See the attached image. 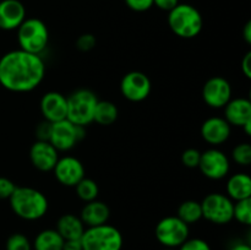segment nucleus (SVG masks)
I'll use <instances>...</instances> for the list:
<instances>
[{
  "label": "nucleus",
  "instance_id": "11",
  "mask_svg": "<svg viewBox=\"0 0 251 250\" xmlns=\"http://www.w3.org/2000/svg\"><path fill=\"white\" fill-rule=\"evenodd\" d=\"M199 169L208 179L220 180L229 173V158L223 151L218 149H208L201 153Z\"/></svg>",
  "mask_w": 251,
  "mask_h": 250
},
{
  "label": "nucleus",
  "instance_id": "33",
  "mask_svg": "<svg viewBox=\"0 0 251 250\" xmlns=\"http://www.w3.org/2000/svg\"><path fill=\"white\" fill-rule=\"evenodd\" d=\"M130 10L136 12H145L153 6V0H125Z\"/></svg>",
  "mask_w": 251,
  "mask_h": 250
},
{
  "label": "nucleus",
  "instance_id": "2",
  "mask_svg": "<svg viewBox=\"0 0 251 250\" xmlns=\"http://www.w3.org/2000/svg\"><path fill=\"white\" fill-rule=\"evenodd\" d=\"M9 201L12 212L22 220L37 221L48 212L47 196L31 186H16Z\"/></svg>",
  "mask_w": 251,
  "mask_h": 250
},
{
  "label": "nucleus",
  "instance_id": "21",
  "mask_svg": "<svg viewBox=\"0 0 251 250\" xmlns=\"http://www.w3.org/2000/svg\"><path fill=\"white\" fill-rule=\"evenodd\" d=\"M85 229V225L81 218L73 213L63 215L56 223V232L61 235L64 240L81 239Z\"/></svg>",
  "mask_w": 251,
  "mask_h": 250
},
{
  "label": "nucleus",
  "instance_id": "12",
  "mask_svg": "<svg viewBox=\"0 0 251 250\" xmlns=\"http://www.w3.org/2000/svg\"><path fill=\"white\" fill-rule=\"evenodd\" d=\"M233 90L229 81L222 76H213L208 78L202 87L203 102L213 109L225 108L232 100Z\"/></svg>",
  "mask_w": 251,
  "mask_h": 250
},
{
  "label": "nucleus",
  "instance_id": "17",
  "mask_svg": "<svg viewBox=\"0 0 251 250\" xmlns=\"http://www.w3.org/2000/svg\"><path fill=\"white\" fill-rule=\"evenodd\" d=\"M26 20V9L20 0L0 1V29L14 31Z\"/></svg>",
  "mask_w": 251,
  "mask_h": 250
},
{
  "label": "nucleus",
  "instance_id": "27",
  "mask_svg": "<svg viewBox=\"0 0 251 250\" xmlns=\"http://www.w3.org/2000/svg\"><path fill=\"white\" fill-rule=\"evenodd\" d=\"M232 158L237 164L248 167L251 164V145L249 142L238 144L232 151Z\"/></svg>",
  "mask_w": 251,
  "mask_h": 250
},
{
  "label": "nucleus",
  "instance_id": "10",
  "mask_svg": "<svg viewBox=\"0 0 251 250\" xmlns=\"http://www.w3.org/2000/svg\"><path fill=\"white\" fill-rule=\"evenodd\" d=\"M151 91V80L141 71H130L120 81V92L130 102H142L149 97Z\"/></svg>",
  "mask_w": 251,
  "mask_h": 250
},
{
  "label": "nucleus",
  "instance_id": "5",
  "mask_svg": "<svg viewBox=\"0 0 251 250\" xmlns=\"http://www.w3.org/2000/svg\"><path fill=\"white\" fill-rule=\"evenodd\" d=\"M82 250H122L124 238L122 232L108 223L87 227L81 237Z\"/></svg>",
  "mask_w": 251,
  "mask_h": 250
},
{
  "label": "nucleus",
  "instance_id": "39",
  "mask_svg": "<svg viewBox=\"0 0 251 250\" xmlns=\"http://www.w3.org/2000/svg\"><path fill=\"white\" fill-rule=\"evenodd\" d=\"M229 250H251V247L249 243H244V242H239L233 244L232 247L229 248Z\"/></svg>",
  "mask_w": 251,
  "mask_h": 250
},
{
  "label": "nucleus",
  "instance_id": "36",
  "mask_svg": "<svg viewBox=\"0 0 251 250\" xmlns=\"http://www.w3.org/2000/svg\"><path fill=\"white\" fill-rule=\"evenodd\" d=\"M242 71L247 78H251V51H248L242 60Z\"/></svg>",
  "mask_w": 251,
  "mask_h": 250
},
{
  "label": "nucleus",
  "instance_id": "31",
  "mask_svg": "<svg viewBox=\"0 0 251 250\" xmlns=\"http://www.w3.org/2000/svg\"><path fill=\"white\" fill-rule=\"evenodd\" d=\"M96 37L91 33H83L76 41V48L81 51H90L96 47Z\"/></svg>",
  "mask_w": 251,
  "mask_h": 250
},
{
  "label": "nucleus",
  "instance_id": "6",
  "mask_svg": "<svg viewBox=\"0 0 251 250\" xmlns=\"http://www.w3.org/2000/svg\"><path fill=\"white\" fill-rule=\"evenodd\" d=\"M68 100V117L73 124L86 127L93 123V114L98 98L95 92L87 88H80L66 97Z\"/></svg>",
  "mask_w": 251,
  "mask_h": 250
},
{
  "label": "nucleus",
  "instance_id": "35",
  "mask_svg": "<svg viewBox=\"0 0 251 250\" xmlns=\"http://www.w3.org/2000/svg\"><path fill=\"white\" fill-rule=\"evenodd\" d=\"M179 4V0H153L154 6L158 7L159 10H163V11H171L172 9L176 6Z\"/></svg>",
  "mask_w": 251,
  "mask_h": 250
},
{
  "label": "nucleus",
  "instance_id": "15",
  "mask_svg": "<svg viewBox=\"0 0 251 250\" xmlns=\"http://www.w3.org/2000/svg\"><path fill=\"white\" fill-rule=\"evenodd\" d=\"M32 166L41 172H50L59 159V151L49 141L37 140L29 150Z\"/></svg>",
  "mask_w": 251,
  "mask_h": 250
},
{
  "label": "nucleus",
  "instance_id": "9",
  "mask_svg": "<svg viewBox=\"0 0 251 250\" xmlns=\"http://www.w3.org/2000/svg\"><path fill=\"white\" fill-rule=\"evenodd\" d=\"M86 129L83 126L73 124L68 119L51 123L50 135L48 141L58 150L59 152L70 151L81 140L85 139Z\"/></svg>",
  "mask_w": 251,
  "mask_h": 250
},
{
  "label": "nucleus",
  "instance_id": "38",
  "mask_svg": "<svg viewBox=\"0 0 251 250\" xmlns=\"http://www.w3.org/2000/svg\"><path fill=\"white\" fill-rule=\"evenodd\" d=\"M243 36H244L245 42L248 44H251V21H248L245 24L244 29H243Z\"/></svg>",
  "mask_w": 251,
  "mask_h": 250
},
{
  "label": "nucleus",
  "instance_id": "7",
  "mask_svg": "<svg viewBox=\"0 0 251 250\" xmlns=\"http://www.w3.org/2000/svg\"><path fill=\"white\" fill-rule=\"evenodd\" d=\"M154 235L164 248L176 249L189 238V225L183 222L178 216H167L157 223Z\"/></svg>",
  "mask_w": 251,
  "mask_h": 250
},
{
  "label": "nucleus",
  "instance_id": "22",
  "mask_svg": "<svg viewBox=\"0 0 251 250\" xmlns=\"http://www.w3.org/2000/svg\"><path fill=\"white\" fill-rule=\"evenodd\" d=\"M64 239L56 229L41 230L33 240L34 250H63Z\"/></svg>",
  "mask_w": 251,
  "mask_h": 250
},
{
  "label": "nucleus",
  "instance_id": "32",
  "mask_svg": "<svg viewBox=\"0 0 251 250\" xmlns=\"http://www.w3.org/2000/svg\"><path fill=\"white\" fill-rule=\"evenodd\" d=\"M15 189H16V184L11 179L0 176V200H5V199L9 200Z\"/></svg>",
  "mask_w": 251,
  "mask_h": 250
},
{
  "label": "nucleus",
  "instance_id": "25",
  "mask_svg": "<svg viewBox=\"0 0 251 250\" xmlns=\"http://www.w3.org/2000/svg\"><path fill=\"white\" fill-rule=\"evenodd\" d=\"M75 190L78 199L82 200L83 202L97 200L98 194H100V188H98L97 183L93 179L86 178V176L76 184Z\"/></svg>",
  "mask_w": 251,
  "mask_h": 250
},
{
  "label": "nucleus",
  "instance_id": "4",
  "mask_svg": "<svg viewBox=\"0 0 251 250\" xmlns=\"http://www.w3.org/2000/svg\"><path fill=\"white\" fill-rule=\"evenodd\" d=\"M17 43L22 50L41 55L49 43L48 27L36 17L26 19L17 28Z\"/></svg>",
  "mask_w": 251,
  "mask_h": 250
},
{
  "label": "nucleus",
  "instance_id": "8",
  "mask_svg": "<svg viewBox=\"0 0 251 250\" xmlns=\"http://www.w3.org/2000/svg\"><path fill=\"white\" fill-rule=\"evenodd\" d=\"M234 201L221 193H212L205 196L201 202L202 218L213 225H228L233 221Z\"/></svg>",
  "mask_w": 251,
  "mask_h": 250
},
{
  "label": "nucleus",
  "instance_id": "26",
  "mask_svg": "<svg viewBox=\"0 0 251 250\" xmlns=\"http://www.w3.org/2000/svg\"><path fill=\"white\" fill-rule=\"evenodd\" d=\"M233 220L239 222L240 225H251V199L234 201L233 205Z\"/></svg>",
  "mask_w": 251,
  "mask_h": 250
},
{
  "label": "nucleus",
  "instance_id": "18",
  "mask_svg": "<svg viewBox=\"0 0 251 250\" xmlns=\"http://www.w3.org/2000/svg\"><path fill=\"white\" fill-rule=\"evenodd\" d=\"M225 119L230 126H239L251 122V102L248 98H232L225 107Z\"/></svg>",
  "mask_w": 251,
  "mask_h": 250
},
{
  "label": "nucleus",
  "instance_id": "37",
  "mask_svg": "<svg viewBox=\"0 0 251 250\" xmlns=\"http://www.w3.org/2000/svg\"><path fill=\"white\" fill-rule=\"evenodd\" d=\"M63 250H82V244H81V239L64 240Z\"/></svg>",
  "mask_w": 251,
  "mask_h": 250
},
{
  "label": "nucleus",
  "instance_id": "14",
  "mask_svg": "<svg viewBox=\"0 0 251 250\" xmlns=\"http://www.w3.org/2000/svg\"><path fill=\"white\" fill-rule=\"evenodd\" d=\"M39 108L44 120L49 123L60 122L68 117V100L63 93L56 91L44 93Z\"/></svg>",
  "mask_w": 251,
  "mask_h": 250
},
{
  "label": "nucleus",
  "instance_id": "3",
  "mask_svg": "<svg viewBox=\"0 0 251 250\" xmlns=\"http://www.w3.org/2000/svg\"><path fill=\"white\" fill-rule=\"evenodd\" d=\"M168 26L180 38H195L203 28L202 15L193 5L178 4L168 12Z\"/></svg>",
  "mask_w": 251,
  "mask_h": 250
},
{
  "label": "nucleus",
  "instance_id": "16",
  "mask_svg": "<svg viewBox=\"0 0 251 250\" xmlns=\"http://www.w3.org/2000/svg\"><path fill=\"white\" fill-rule=\"evenodd\" d=\"M201 136L207 144L218 146L229 139L232 126L229 123L221 117H211L201 125Z\"/></svg>",
  "mask_w": 251,
  "mask_h": 250
},
{
  "label": "nucleus",
  "instance_id": "19",
  "mask_svg": "<svg viewBox=\"0 0 251 250\" xmlns=\"http://www.w3.org/2000/svg\"><path fill=\"white\" fill-rule=\"evenodd\" d=\"M110 217V210L103 201L93 200L85 202L80 213V218L85 227H96L108 222Z\"/></svg>",
  "mask_w": 251,
  "mask_h": 250
},
{
  "label": "nucleus",
  "instance_id": "29",
  "mask_svg": "<svg viewBox=\"0 0 251 250\" xmlns=\"http://www.w3.org/2000/svg\"><path fill=\"white\" fill-rule=\"evenodd\" d=\"M200 158L201 152L196 149H186L181 153V162L186 168H198Z\"/></svg>",
  "mask_w": 251,
  "mask_h": 250
},
{
  "label": "nucleus",
  "instance_id": "40",
  "mask_svg": "<svg viewBox=\"0 0 251 250\" xmlns=\"http://www.w3.org/2000/svg\"><path fill=\"white\" fill-rule=\"evenodd\" d=\"M243 129H244L245 134H247L248 136H250L251 135V122H248L247 124L243 125Z\"/></svg>",
  "mask_w": 251,
  "mask_h": 250
},
{
  "label": "nucleus",
  "instance_id": "23",
  "mask_svg": "<svg viewBox=\"0 0 251 250\" xmlns=\"http://www.w3.org/2000/svg\"><path fill=\"white\" fill-rule=\"evenodd\" d=\"M118 115H119V110L114 103L110 100H98L97 105L95 108V114H93V122L108 126L117 122Z\"/></svg>",
  "mask_w": 251,
  "mask_h": 250
},
{
  "label": "nucleus",
  "instance_id": "24",
  "mask_svg": "<svg viewBox=\"0 0 251 250\" xmlns=\"http://www.w3.org/2000/svg\"><path fill=\"white\" fill-rule=\"evenodd\" d=\"M176 216L186 225H194L202 218L201 202L196 200H186L179 205Z\"/></svg>",
  "mask_w": 251,
  "mask_h": 250
},
{
  "label": "nucleus",
  "instance_id": "34",
  "mask_svg": "<svg viewBox=\"0 0 251 250\" xmlns=\"http://www.w3.org/2000/svg\"><path fill=\"white\" fill-rule=\"evenodd\" d=\"M50 129H51V123L47 122V120L42 122L36 129L37 139H38L39 141H48L49 135H50Z\"/></svg>",
  "mask_w": 251,
  "mask_h": 250
},
{
  "label": "nucleus",
  "instance_id": "20",
  "mask_svg": "<svg viewBox=\"0 0 251 250\" xmlns=\"http://www.w3.org/2000/svg\"><path fill=\"white\" fill-rule=\"evenodd\" d=\"M227 196L232 201L251 199V178L247 173H235L228 179L226 185Z\"/></svg>",
  "mask_w": 251,
  "mask_h": 250
},
{
  "label": "nucleus",
  "instance_id": "28",
  "mask_svg": "<svg viewBox=\"0 0 251 250\" xmlns=\"http://www.w3.org/2000/svg\"><path fill=\"white\" fill-rule=\"evenodd\" d=\"M6 250H32V244L28 238L22 233H14L10 235L5 244Z\"/></svg>",
  "mask_w": 251,
  "mask_h": 250
},
{
  "label": "nucleus",
  "instance_id": "41",
  "mask_svg": "<svg viewBox=\"0 0 251 250\" xmlns=\"http://www.w3.org/2000/svg\"><path fill=\"white\" fill-rule=\"evenodd\" d=\"M163 250H176V249H172V248H164Z\"/></svg>",
  "mask_w": 251,
  "mask_h": 250
},
{
  "label": "nucleus",
  "instance_id": "30",
  "mask_svg": "<svg viewBox=\"0 0 251 250\" xmlns=\"http://www.w3.org/2000/svg\"><path fill=\"white\" fill-rule=\"evenodd\" d=\"M178 250H212L210 244L201 238H188Z\"/></svg>",
  "mask_w": 251,
  "mask_h": 250
},
{
  "label": "nucleus",
  "instance_id": "1",
  "mask_svg": "<svg viewBox=\"0 0 251 250\" xmlns=\"http://www.w3.org/2000/svg\"><path fill=\"white\" fill-rule=\"evenodd\" d=\"M46 76V64L38 54L22 49L7 51L0 58V85L16 93L36 90Z\"/></svg>",
  "mask_w": 251,
  "mask_h": 250
},
{
  "label": "nucleus",
  "instance_id": "13",
  "mask_svg": "<svg viewBox=\"0 0 251 250\" xmlns=\"http://www.w3.org/2000/svg\"><path fill=\"white\" fill-rule=\"evenodd\" d=\"M55 179L64 186L75 188L76 184L85 178V167L82 162L73 156H65L58 159L53 169Z\"/></svg>",
  "mask_w": 251,
  "mask_h": 250
}]
</instances>
